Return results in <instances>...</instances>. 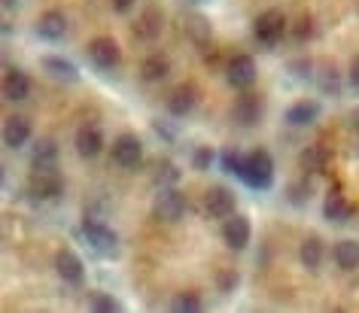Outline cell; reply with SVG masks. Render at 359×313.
I'll return each mask as SVG.
<instances>
[{
    "label": "cell",
    "mask_w": 359,
    "mask_h": 313,
    "mask_svg": "<svg viewBox=\"0 0 359 313\" xmlns=\"http://www.w3.org/2000/svg\"><path fill=\"white\" fill-rule=\"evenodd\" d=\"M241 180H244L250 189H256V192L271 189V183H274V158L268 155L265 149H253L250 155H244Z\"/></svg>",
    "instance_id": "6da1fadb"
},
{
    "label": "cell",
    "mask_w": 359,
    "mask_h": 313,
    "mask_svg": "<svg viewBox=\"0 0 359 313\" xmlns=\"http://www.w3.org/2000/svg\"><path fill=\"white\" fill-rule=\"evenodd\" d=\"M65 192V180L55 167H34L31 174V195L40 201H55Z\"/></svg>",
    "instance_id": "7a4b0ae2"
},
{
    "label": "cell",
    "mask_w": 359,
    "mask_h": 313,
    "mask_svg": "<svg viewBox=\"0 0 359 313\" xmlns=\"http://www.w3.org/2000/svg\"><path fill=\"white\" fill-rule=\"evenodd\" d=\"M152 213H156L161 222H177V219H183V213H186V198H183V192H177L174 186H161L158 195H156V201H152Z\"/></svg>",
    "instance_id": "3957f363"
},
{
    "label": "cell",
    "mask_w": 359,
    "mask_h": 313,
    "mask_svg": "<svg viewBox=\"0 0 359 313\" xmlns=\"http://www.w3.org/2000/svg\"><path fill=\"white\" fill-rule=\"evenodd\" d=\"M83 235H86L88 244L95 246V253H101V256H116L119 253V237H116V231L107 228L104 222L88 219L83 225Z\"/></svg>",
    "instance_id": "277c9868"
},
{
    "label": "cell",
    "mask_w": 359,
    "mask_h": 313,
    "mask_svg": "<svg viewBox=\"0 0 359 313\" xmlns=\"http://www.w3.org/2000/svg\"><path fill=\"white\" fill-rule=\"evenodd\" d=\"M113 162L128 167V171H134L140 162H143V143L137 134H119L113 143Z\"/></svg>",
    "instance_id": "5b68a950"
},
{
    "label": "cell",
    "mask_w": 359,
    "mask_h": 313,
    "mask_svg": "<svg viewBox=\"0 0 359 313\" xmlns=\"http://www.w3.org/2000/svg\"><path fill=\"white\" fill-rule=\"evenodd\" d=\"M88 58H92L95 67L101 70H110L122 61V49L119 43H116L113 37H95L92 43H88Z\"/></svg>",
    "instance_id": "8992f818"
},
{
    "label": "cell",
    "mask_w": 359,
    "mask_h": 313,
    "mask_svg": "<svg viewBox=\"0 0 359 313\" xmlns=\"http://www.w3.org/2000/svg\"><path fill=\"white\" fill-rule=\"evenodd\" d=\"M283 34H286V15L280 10H268L256 19V37H259V43H265V46L280 43Z\"/></svg>",
    "instance_id": "52a82bcc"
},
{
    "label": "cell",
    "mask_w": 359,
    "mask_h": 313,
    "mask_svg": "<svg viewBox=\"0 0 359 313\" xmlns=\"http://www.w3.org/2000/svg\"><path fill=\"white\" fill-rule=\"evenodd\" d=\"M55 271H58L61 280L70 283V286H83V280H86V265H83V258H79L74 249H58Z\"/></svg>",
    "instance_id": "ba28073f"
},
{
    "label": "cell",
    "mask_w": 359,
    "mask_h": 313,
    "mask_svg": "<svg viewBox=\"0 0 359 313\" xmlns=\"http://www.w3.org/2000/svg\"><path fill=\"white\" fill-rule=\"evenodd\" d=\"M226 79L231 88H250L256 83V61L250 55H235L226 64Z\"/></svg>",
    "instance_id": "9c48e42d"
},
{
    "label": "cell",
    "mask_w": 359,
    "mask_h": 313,
    "mask_svg": "<svg viewBox=\"0 0 359 313\" xmlns=\"http://www.w3.org/2000/svg\"><path fill=\"white\" fill-rule=\"evenodd\" d=\"M204 207H208L210 216L226 219L235 213V192L226 189V186H210L208 195H204Z\"/></svg>",
    "instance_id": "30bf717a"
},
{
    "label": "cell",
    "mask_w": 359,
    "mask_h": 313,
    "mask_svg": "<svg viewBox=\"0 0 359 313\" xmlns=\"http://www.w3.org/2000/svg\"><path fill=\"white\" fill-rule=\"evenodd\" d=\"M222 240L231 249H244L250 244V219L247 216H226L222 222Z\"/></svg>",
    "instance_id": "8fae6325"
},
{
    "label": "cell",
    "mask_w": 359,
    "mask_h": 313,
    "mask_svg": "<svg viewBox=\"0 0 359 313\" xmlns=\"http://www.w3.org/2000/svg\"><path fill=\"white\" fill-rule=\"evenodd\" d=\"M4 95H6V101H25V97L31 95L28 74L19 70V67H6V74H4Z\"/></svg>",
    "instance_id": "7c38bea8"
},
{
    "label": "cell",
    "mask_w": 359,
    "mask_h": 313,
    "mask_svg": "<svg viewBox=\"0 0 359 313\" xmlns=\"http://www.w3.org/2000/svg\"><path fill=\"white\" fill-rule=\"evenodd\" d=\"M74 143L83 158H95V155H101V149H104V134H101V128H95V125H83V128L76 131Z\"/></svg>",
    "instance_id": "4fadbf2b"
},
{
    "label": "cell",
    "mask_w": 359,
    "mask_h": 313,
    "mask_svg": "<svg viewBox=\"0 0 359 313\" xmlns=\"http://www.w3.org/2000/svg\"><path fill=\"white\" fill-rule=\"evenodd\" d=\"M262 97L259 95H244V97H238V104H235V119L238 125H244V128H250V125H256L259 119H262Z\"/></svg>",
    "instance_id": "5bb4252c"
},
{
    "label": "cell",
    "mask_w": 359,
    "mask_h": 313,
    "mask_svg": "<svg viewBox=\"0 0 359 313\" xmlns=\"http://www.w3.org/2000/svg\"><path fill=\"white\" fill-rule=\"evenodd\" d=\"M31 137V122L25 119V116H10L4 125V140H6V146H13V149H19L25 146Z\"/></svg>",
    "instance_id": "9a60e30c"
},
{
    "label": "cell",
    "mask_w": 359,
    "mask_h": 313,
    "mask_svg": "<svg viewBox=\"0 0 359 313\" xmlns=\"http://www.w3.org/2000/svg\"><path fill=\"white\" fill-rule=\"evenodd\" d=\"M37 34L43 40H61L67 34V19H65V13H43L40 15V22H37Z\"/></svg>",
    "instance_id": "2e32d148"
},
{
    "label": "cell",
    "mask_w": 359,
    "mask_h": 313,
    "mask_svg": "<svg viewBox=\"0 0 359 313\" xmlns=\"http://www.w3.org/2000/svg\"><path fill=\"white\" fill-rule=\"evenodd\" d=\"M195 97H198V92L192 85H177L168 97V110L174 116H189L195 110Z\"/></svg>",
    "instance_id": "e0dca14e"
},
{
    "label": "cell",
    "mask_w": 359,
    "mask_h": 313,
    "mask_svg": "<svg viewBox=\"0 0 359 313\" xmlns=\"http://www.w3.org/2000/svg\"><path fill=\"white\" fill-rule=\"evenodd\" d=\"M302 265L308 267V271H320V265H323V256H326V246H323V240L317 235H311V237H304L302 240Z\"/></svg>",
    "instance_id": "ac0fdd59"
},
{
    "label": "cell",
    "mask_w": 359,
    "mask_h": 313,
    "mask_svg": "<svg viewBox=\"0 0 359 313\" xmlns=\"http://www.w3.org/2000/svg\"><path fill=\"white\" fill-rule=\"evenodd\" d=\"M317 116H320V104L317 101H299L295 106L286 110V122L295 125V128H302V125H311Z\"/></svg>",
    "instance_id": "d6986e66"
},
{
    "label": "cell",
    "mask_w": 359,
    "mask_h": 313,
    "mask_svg": "<svg viewBox=\"0 0 359 313\" xmlns=\"http://www.w3.org/2000/svg\"><path fill=\"white\" fill-rule=\"evenodd\" d=\"M335 265L341 271L359 267V240H341V244H335Z\"/></svg>",
    "instance_id": "ffe728a7"
},
{
    "label": "cell",
    "mask_w": 359,
    "mask_h": 313,
    "mask_svg": "<svg viewBox=\"0 0 359 313\" xmlns=\"http://www.w3.org/2000/svg\"><path fill=\"white\" fill-rule=\"evenodd\" d=\"M55 162H58L55 140H37L34 143V152H31V165L34 167H55Z\"/></svg>",
    "instance_id": "44dd1931"
},
{
    "label": "cell",
    "mask_w": 359,
    "mask_h": 313,
    "mask_svg": "<svg viewBox=\"0 0 359 313\" xmlns=\"http://www.w3.org/2000/svg\"><path fill=\"white\" fill-rule=\"evenodd\" d=\"M43 70H46L49 76H55V79H67V83H76L79 79V70H76V64H70V61H65V58H43Z\"/></svg>",
    "instance_id": "7402d4cb"
},
{
    "label": "cell",
    "mask_w": 359,
    "mask_h": 313,
    "mask_svg": "<svg viewBox=\"0 0 359 313\" xmlns=\"http://www.w3.org/2000/svg\"><path fill=\"white\" fill-rule=\"evenodd\" d=\"M323 216H326L329 222H344V219L350 216V207H347L344 195H341L338 189H332V192H329L326 204H323Z\"/></svg>",
    "instance_id": "603a6c76"
},
{
    "label": "cell",
    "mask_w": 359,
    "mask_h": 313,
    "mask_svg": "<svg viewBox=\"0 0 359 313\" xmlns=\"http://www.w3.org/2000/svg\"><path fill=\"white\" fill-rule=\"evenodd\" d=\"M168 70H170V64L165 55H149L140 67V76L147 79V83H161V79L168 76Z\"/></svg>",
    "instance_id": "cb8c5ba5"
},
{
    "label": "cell",
    "mask_w": 359,
    "mask_h": 313,
    "mask_svg": "<svg viewBox=\"0 0 359 313\" xmlns=\"http://www.w3.org/2000/svg\"><path fill=\"white\" fill-rule=\"evenodd\" d=\"M158 28H165V19H161L158 6H147L143 19L137 22V34H140V37H156Z\"/></svg>",
    "instance_id": "d4e9b609"
},
{
    "label": "cell",
    "mask_w": 359,
    "mask_h": 313,
    "mask_svg": "<svg viewBox=\"0 0 359 313\" xmlns=\"http://www.w3.org/2000/svg\"><path fill=\"white\" fill-rule=\"evenodd\" d=\"M186 34H189L198 46H204V43L210 40V22L204 19V15H189V19H186Z\"/></svg>",
    "instance_id": "484cf974"
},
{
    "label": "cell",
    "mask_w": 359,
    "mask_h": 313,
    "mask_svg": "<svg viewBox=\"0 0 359 313\" xmlns=\"http://www.w3.org/2000/svg\"><path fill=\"white\" fill-rule=\"evenodd\" d=\"M326 162H329V155L323 146H311V149H304V155H302V167L311 174H320L323 167H326Z\"/></svg>",
    "instance_id": "4316f807"
},
{
    "label": "cell",
    "mask_w": 359,
    "mask_h": 313,
    "mask_svg": "<svg viewBox=\"0 0 359 313\" xmlns=\"http://www.w3.org/2000/svg\"><path fill=\"white\" fill-rule=\"evenodd\" d=\"M180 180V167L170 158H158L156 162V183L158 186H174Z\"/></svg>",
    "instance_id": "83f0119b"
},
{
    "label": "cell",
    "mask_w": 359,
    "mask_h": 313,
    "mask_svg": "<svg viewBox=\"0 0 359 313\" xmlns=\"http://www.w3.org/2000/svg\"><path fill=\"white\" fill-rule=\"evenodd\" d=\"M88 307H92L95 313H116V310H122V304L107 292H92L88 295Z\"/></svg>",
    "instance_id": "f1b7e54d"
},
{
    "label": "cell",
    "mask_w": 359,
    "mask_h": 313,
    "mask_svg": "<svg viewBox=\"0 0 359 313\" xmlns=\"http://www.w3.org/2000/svg\"><path fill=\"white\" fill-rule=\"evenodd\" d=\"M238 283H241V277H238L235 267H222V271H217V286H219V292H235Z\"/></svg>",
    "instance_id": "f546056e"
},
{
    "label": "cell",
    "mask_w": 359,
    "mask_h": 313,
    "mask_svg": "<svg viewBox=\"0 0 359 313\" xmlns=\"http://www.w3.org/2000/svg\"><path fill=\"white\" fill-rule=\"evenodd\" d=\"M222 167H226L229 174L241 176V167H244V155H241L238 149H226V152H222Z\"/></svg>",
    "instance_id": "4dcf8cb0"
},
{
    "label": "cell",
    "mask_w": 359,
    "mask_h": 313,
    "mask_svg": "<svg viewBox=\"0 0 359 313\" xmlns=\"http://www.w3.org/2000/svg\"><path fill=\"white\" fill-rule=\"evenodd\" d=\"M174 307L177 310H201V298H198V295H195V292H186V295H180V298L174 301Z\"/></svg>",
    "instance_id": "1f68e13d"
},
{
    "label": "cell",
    "mask_w": 359,
    "mask_h": 313,
    "mask_svg": "<svg viewBox=\"0 0 359 313\" xmlns=\"http://www.w3.org/2000/svg\"><path fill=\"white\" fill-rule=\"evenodd\" d=\"M192 165L198 167V171H208V167L213 165V149H210V146H198V149H195Z\"/></svg>",
    "instance_id": "d6a6232c"
},
{
    "label": "cell",
    "mask_w": 359,
    "mask_h": 313,
    "mask_svg": "<svg viewBox=\"0 0 359 313\" xmlns=\"http://www.w3.org/2000/svg\"><path fill=\"white\" fill-rule=\"evenodd\" d=\"M311 28H313L311 15H302V19L295 22V37H299V40H308V37H311Z\"/></svg>",
    "instance_id": "836d02e7"
},
{
    "label": "cell",
    "mask_w": 359,
    "mask_h": 313,
    "mask_svg": "<svg viewBox=\"0 0 359 313\" xmlns=\"http://www.w3.org/2000/svg\"><path fill=\"white\" fill-rule=\"evenodd\" d=\"M290 195H292V204H304V198H308V195H311V183L292 186V189H290Z\"/></svg>",
    "instance_id": "e575fe53"
},
{
    "label": "cell",
    "mask_w": 359,
    "mask_h": 313,
    "mask_svg": "<svg viewBox=\"0 0 359 313\" xmlns=\"http://www.w3.org/2000/svg\"><path fill=\"white\" fill-rule=\"evenodd\" d=\"M110 4H113V10H116V13H128L131 6L137 4V0H110Z\"/></svg>",
    "instance_id": "d590c367"
},
{
    "label": "cell",
    "mask_w": 359,
    "mask_h": 313,
    "mask_svg": "<svg viewBox=\"0 0 359 313\" xmlns=\"http://www.w3.org/2000/svg\"><path fill=\"white\" fill-rule=\"evenodd\" d=\"M350 79H353V85L359 88V58L353 61V67H350Z\"/></svg>",
    "instance_id": "8d00e7d4"
},
{
    "label": "cell",
    "mask_w": 359,
    "mask_h": 313,
    "mask_svg": "<svg viewBox=\"0 0 359 313\" xmlns=\"http://www.w3.org/2000/svg\"><path fill=\"white\" fill-rule=\"evenodd\" d=\"M4 6H15V0H4Z\"/></svg>",
    "instance_id": "74e56055"
}]
</instances>
